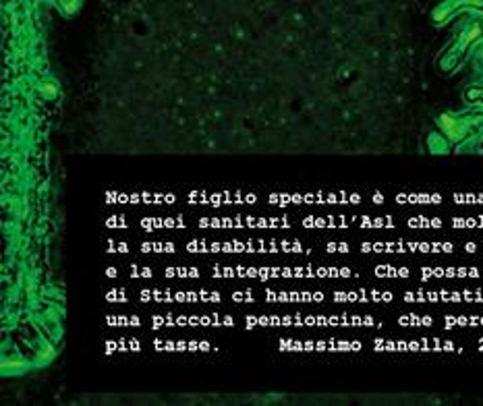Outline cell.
Instances as JSON below:
<instances>
[{"label": "cell", "instance_id": "cell-1", "mask_svg": "<svg viewBox=\"0 0 483 406\" xmlns=\"http://www.w3.org/2000/svg\"><path fill=\"white\" fill-rule=\"evenodd\" d=\"M436 127L438 131L448 137V141L452 145H459L463 141H467L471 137V124L467 122L465 116H459V114H452V112H442L436 118Z\"/></svg>", "mask_w": 483, "mask_h": 406}, {"label": "cell", "instance_id": "cell-2", "mask_svg": "<svg viewBox=\"0 0 483 406\" xmlns=\"http://www.w3.org/2000/svg\"><path fill=\"white\" fill-rule=\"evenodd\" d=\"M461 10H465L463 0H444V2H440L432 10V21H434V25L442 27V25H446L448 21H452Z\"/></svg>", "mask_w": 483, "mask_h": 406}, {"label": "cell", "instance_id": "cell-3", "mask_svg": "<svg viewBox=\"0 0 483 406\" xmlns=\"http://www.w3.org/2000/svg\"><path fill=\"white\" fill-rule=\"evenodd\" d=\"M481 37H483V23L481 21H471L469 25H465V29L457 37V41H454V48L461 50V52H467L471 46H475Z\"/></svg>", "mask_w": 483, "mask_h": 406}, {"label": "cell", "instance_id": "cell-4", "mask_svg": "<svg viewBox=\"0 0 483 406\" xmlns=\"http://www.w3.org/2000/svg\"><path fill=\"white\" fill-rule=\"evenodd\" d=\"M463 54L465 52H461V50H457V48H450L444 56H442V58H440V68H442V71H444V73H452V71H457V68L461 66V62H463Z\"/></svg>", "mask_w": 483, "mask_h": 406}, {"label": "cell", "instance_id": "cell-5", "mask_svg": "<svg viewBox=\"0 0 483 406\" xmlns=\"http://www.w3.org/2000/svg\"><path fill=\"white\" fill-rule=\"evenodd\" d=\"M427 147H430L432 153H448L452 149V143L448 141V137H444L438 131L427 137Z\"/></svg>", "mask_w": 483, "mask_h": 406}, {"label": "cell", "instance_id": "cell-6", "mask_svg": "<svg viewBox=\"0 0 483 406\" xmlns=\"http://www.w3.org/2000/svg\"><path fill=\"white\" fill-rule=\"evenodd\" d=\"M37 91H39V95H42L44 100H56L58 93H60L58 83L54 81V79H46V81H42V83H39V87H37Z\"/></svg>", "mask_w": 483, "mask_h": 406}, {"label": "cell", "instance_id": "cell-7", "mask_svg": "<svg viewBox=\"0 0 483 406\" xmlns=\"http://www.w3.org/2000/svg\"><path fill=\"white\" fill-rule=\"evenodd\" d=\"M467 100L475 104V102H481L483 100V87H471L467 91Z\"/></svg>", "mask_w": 483, "mask_h": 406}]
</instances>
